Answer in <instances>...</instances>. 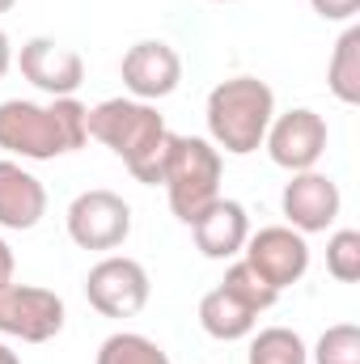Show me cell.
Instances as JSON below:
<instances>
[{
  "label": "cell",
  "instance_id": "obj_2",
  "mask_svg": "<svg viewBox=\"0 0 360 364\" xmlns=\"http://www.w3.org/2000/svg\"><path fill=\"white\" fill-rule=\"evenodd\" d=\"M170 127L157 114L153 102H136V97H106L90 106V140L106 144L127 170L132 178L144 186H162V166H166V149H170Z\"/></svg>",
  "mask_w": 360,
  "mask_h": 364
},
{
  "label": "cell",
  "instance_id": "obj_19",
  "mask_svg": "<svg viewBox=\"0 0 360 364\" xmlns=\"http://www.w3.org/2000/svg\"><path fill=\"white\" fill-rule=\"evenodd\" d=\"M221 288H229V292H233L242 305H250L255 314H268L271 305L280 301V292H275V288H271L268 279L250 267V263H242V259H233V263H229V272H225V279H221Z\"/></svg>",
  "mask_w": 360,
  "mask_h": 364
},
{
  "label": "cell",
  "instance_id": "obj_9",
  "mask_svg": "<svg viewBox=\"0 0 360 364\" xmlns=\"http://www.w3.org/2000/svg\"><path fill=\"white\" fill-rule=\"evenodd\" d=\"M242 263H250L275 292H284V288L301 284L309 272V242H305V233H297L288 225H263V229H250V237L242 246Z\"/></svg>",
  "mask_w": 360,
  "mask_h": 364
},
{
  "label": "cell",
  "instance_id": "obj_11",
  "mask_svg": "<svg viewBox=\"0 0 360 364\" xmlns=\"http://www.w3.org/2000/svg\"><path fill=\"white\" fill-rule=\"evenodd\" d=\"M123 90L136 102H162L182 85V55L166 38H140L119 60Z\"/></svg>",
  "mask_w": 360,
  "mask_h": 364
},
{
  "label": "cell",
  "instance_id": "obj_27",
  "mask_svg": "<svg viewBox=\"0 0 360 364\" xmlns=\"http://www.w3.org/2000/svg\"><path fill=\"white\" fill-rule=\"evenodd\" d=\"M212 4H233V0H212Z\"/></svg>",
  "mask_w": 360,
  "mask_h": 364
},
{
  "label": "cell",
  "instance_id": "obj_25",
  "mask_svg": "<svg viewBox=\"0 0 360 364\" xmlns=\"http://www.w3.org/2000/svg\"><path fill=\"white\" fill-rule=\"evenodd\" d=\"M0 364H21V356H17V352L4 343V339H0Z\"/></svg>",
  "mask_w": 360,
  "mask_h": 364
},
{
  "label": "cell",
  "instance_id": "obj_5",
  "mask_svg": "<svg viewBox=\"0 0 360 364\" xmlns=\"http://www.w3.org/2000/svg\"><path fill=\"white\" fill-rule=\"evenodd\" d=\"M68 309L64 296L38 284H0V335L21 339V343H47L64 331Z\"/></svg>",
  "mask_w": 360,
  "mask_h": 364
},
{
  "label": "cell",
  "instance_id": "obj_14",
  "mask_svg": "<svg viewBox=\"0 0 360 364\" xmlns=\"http://www.w3.org/2000/svg\"><path fill=\"white\" fill-rule=\"evenodd\" d=\"M47 216V186L21 161L0 157V229L26 233Z\"/></svg>",
  "mask_w": 360,
  "mask_h": 364
},
{
  "label": "cell",
  "instance_id": "obj_10",
  "mask_svg": "<svg viewBox=\"0 0 360 364\" xmlns=\"http://www.w3.org/2000/svg\"><path fill=\"white\" fill-rule=\"evenodd\" d=\"M339 208H344V195H339V182L322 170H301V174H288L284 191H280V212L288 220V229L297 233H327L335 220H339Z\"/></svg>",
  "mask_w": 360,
  "mask_h": 364
},
{
  "label": "cell",
  "instance_id": "obj_13",
  "mask_svg": "<svg viewBox=\"0 0 360 364\" xmlns=\"http://www.w3.org/2000/svg\"><path fill=\"white\" fill-rule=\"evenodd\" d=\"M191 233H195V246H199V255L203 259H212V263H233V259H242V246H246V237H250V212L238 203V199H212L191 225H186Z\"/></svg>",
  "mask_w": 360,
  "mask_h": 364
},
{
  "label": "cell",
  "instance_id": "obj_23",
  "mask_svg": "<svg viewBox=\"0 0 360 364\" xmlns=\"http://www.w3.org/2000/svg\"><path fill=\"white\" fill-rule=\"evenodd\" d=\"M13 272H17V259H13L9 242L0 237V284H9V279H13Z\"/></svg>",
  "mask_w": 360,
  "mask_h": 364
},
{
  "label": "cell",
  "instance_id": "obj_15",
  "mask_svg": "<svg viewBox=\"0 0 360 364\" xmlns=\"http://www.w3.org/2000/svg\"><path fill=\"white\" fill-rule=\"evenodd\" d=\"M199 326H203V335L208 339H216V343H238V339H250L255 331H259V314L250 309V305H242L229 288H212V292H203V301H199Z\"/></svg>",
  "mask_w": 360,
  "mask_h": 364
},
{
  "label": "cell",
  "instance_id": "obj_8",
  "mask_svg": "<svg viewBox=\"0 0 360 364\" xmlns=\"http://www.w3.org/2000/svg\"><path fill=\"white\" fill-rule=\"evenodd\" d=\"M327 140H331V127L318 110L309 106H292V110H275L268 136H263V149L268 157L288 170V174H301V170H318L322 153H327Z\"/></svg>",
  "mask_w": 360,
  "mask_h": 364
},
{
  "label": "cell",
  "instance_id": "obj_12",
  "mask_svg": "<svg viewBox=\"0 0 360 364\" xmlns=\"http://www.w3.org/2000/svg\"><path fill=\"white\" fill-rule=\"evenodd\" d=\"M13 64L21 68V77L47 97H77V90L85 85V60L81 51L38 34L30 43H21V51L13 55Z\"/></svg>",
  "mask_w": 360,
  "mask_h": 364
},
{
  "label": "cell",
  "instance_id": "obj_16",
  "mask_svg": "<svg viewBox=\"0 0 360 364\" xmlns=\"http://www.w3.org/2000/svg\"><path fill=\"white\" fill-rule=\"evenodd\" d=\"M327 90L335 93V102L360 106V26L348 21V30L339 34L331 64H327Z\"/></svg>",
  "mask_w": 360,
  "mask_h": 364
},
{
  "label": "cell",
  "instance_id": "obj_4",
  "mask_svg": "<svg viewBox=\"0 0 360 364\" xmlns=\"http://www.w3.org/2000/svg\"><path fill=\"white\" fill-rule=\"evenodd\" d=\"M221 174H225V153L208 136H170L162 186L170 199V212L182 225H191L212 199H221Z\"/></svg>",
  "mask_w": 360,
  "mask_h": 364
},
{
  "label": "cell",
  "instance_id": "obj_3",
  "mask_svg": "<svg viewBox=\"0 0 360 364\" xmlns=\"http://www.w3.org/2000/svg\"><path fill=\"white\" fill-rule=\"evenodd\" d=\"M208 140L229 157H250L263 149L271 119H275V93L259 77H225L216 81L203 106Z\"/></svg>",
  "mask_w": 360,
  "mask_h": 364
},
{
  "label": "cell",
  "instance_id": "obj_21",
  "mask_svg": "<svg viewBox=\"0 0 360 364\" xmlns=\"http://www.w3.org/2000/svg\"><path fill=\"white\" fill-rule=\"evenodd\" d=\"M327 272L339 284H356L360 279V233L356 229H335L327 237Z\"/></svg>",
  "mask_w": 360,
  "mask_h": 364
},
{
  "label": "cell",
  "instance_id": "obj_24",
  "mask_svg": "<svg viewBox=\"0 0 360 364\" xmlns=\"http://www.w3.org/2000/svg\"><path fill=\"white\" fill-rule=\"evenodd\" d=\"M9 68H13V38L0 30V81L9 77Z\"/></svg>",
  "mask_w": 360,
  "mask_h": 364
},
{
  "label": "cell",
  "instance_id": "obj_17",
  "mask_svg": "<svg viewBox=\"0 0 360 364\" xmlns=\"http://www.w3.org/2000/svg\"><path fill=\"white\" fill-rule=\"evenodd\" d=\"M246 364H309V348L288 326H263L250 335Z\"/></svg>",
  "mask_w": 360,
  "mask_h": 364
},
{
  "label": "cell",
  "instance_id": "obj_26",
  "mask_svg": "<svg viewBox=\"0 0 360 364\" xmlns=\"http://www.w3.org/2000/svg\"><path fill=\"white\" fill-rule=\"evenodd\" d=\"M13 4H17V0H0V13H9V9H13Z\"/></svg>",
  "mask_w": 360,
  "mask_h": 364
},
{
  "label": "cell",
  "instance_id": "obj_22",
  "mask_svg": "<svg viewBox=\"0 0 360 364\" xmlns=\"http://www.w3.org/2000/svg\"><path fill=\"white\" fill-rule=\"evenodd\" d=\"M309 9L322 21H352L360 13V0H309Z\"/></svg>",
  "mask_w": 360,
  "mask_h": 364
},
{
  "label": "cell",
  "instance_id": "obj_20",
  "mask_svg": "<svg viewBox=\"0 0 360 364\" xmlns=\"http://www.w3.org/2000/svg\"><path fill=\"white\" fill-rule=\"evenodd\" d=\"M309 364H360V326L356 322L327 326L309 348Z\"/></svg>",
  "mask_w": 360,
  "mask_h": 364
},
{
  "label": "cell",
  "instance_id": "obj_18",
  "mask_svg": "<svg viewBox=\"0 0 360 364\" xmlns=\"http://www.w3.org/2000/svg\"><path fill=\"white\" fill-rule=\"evenodd\" d=\"M93 364H170V356L157 339H149L140 331H115L102 339Z\"/></svg>",
  "mask_w": 360,
  "mask_h": 364
},
{
  "label": "cell",
  "instance_id": "obj_7",
  "mask_svg": "<svg viewBox=\"0 0 360 364\" xmlns=\"http://www.w3.org/2000/svg\"><path fill=\"white\" fill-rule=\"evenodd\" d=\"M153 296V279L140 259L102 255L85 275V301L102 318H136Z\"/></svg>",
  "mask_w": 360,
  "mask_h": 364
},
{
  "label": "cell",
  "instance_id": "obj_6",
  "mask_svg": "<svg viewBox=\"0 0 360 364\" xmlns=\"http://www.w3.org/2000/svg\"><path fill=\"white\" fill-rule=\"evenodd\" d=\"M68 237L81 246V250H97V255H110L119 250L127 237H132V203L106 186H93L81 191L73 203H68Z\"/></svg>",
  "mask_w": 360,
  "mask_h": 364
},
{
  "label": "cell",
  "instance_id": "obj_1",
  "mask_svg": "<svg viewBox=\"0 0 360 364\" xmlns=\"http://www.w3.org/2000/svg\"><path fill=\"white\" fill-rule=\"evenodd\" d=\"M90 140V106L77 97H9L0 102V149L13 161H55Z\"/></svg>",
  "mask_w": 360,
  "mask_h": 364
}]
</instances>
